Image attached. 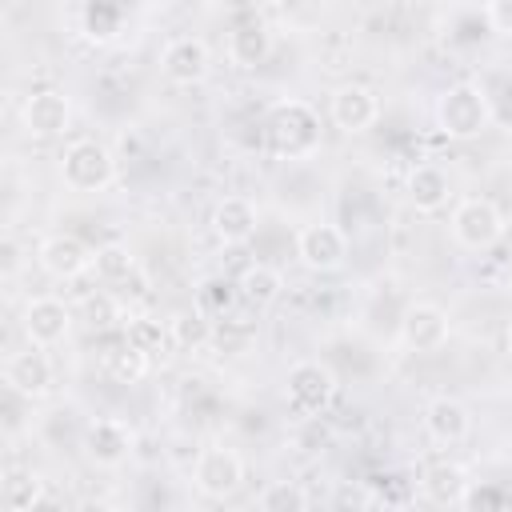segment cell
<instances>
[{"label": "cell", "instance_id": "1", "mask_svg": "<svg viewBox=\"0 0 512 512\" xmlns=\"http://www.w3.org/2000/svg\"><path fill=\"white\" fill-rule=\"evenodd\" d=\"M324 144V124L320 112L308 100H276L264 116V148L276 160H308Z\"/></svg>", "mask_w": 512, "mask_h": 512}, {"label": "cell", "instance_id": "2", "mask_svg": "<svg viewBox=\"0 0 512 512\" xmlns=\"http://www.w3.org/2000/svg\"><path fill=\"white\" fill-rule=\"evenodd\" d=\"M56 172H60V184L68 192H104L112 180H116V156L108 152V144L92 140V136H80L72 144H64L60 160H56Z\"/></svg>", "mask_w": 512, "mask_h": 512}, {"label": "cell", "instance_id": "3", "mask_svg": "<svg viewBox=\"0 0 512 512\" xmlns=\"http://www.w3.org/2000/svg\"><path fill=\"white\" fill-rule=\"evenodd\" d=\"M436 124L448 140H476L492 124V104L480 84H452L436 100Z\"/></svg>", "mask_w": 512, "mask_h": 512}, {"label": "cell", "instance_id": "4", "mask_svg": "<svg viewBox=\"0 0 512 512\" xmlns=\"http://www.w3.org/2000/svg\"><path fill=\"white\" fill-rule=\"evenodd\" d=\"M284 400L292 416L300 420H320L328 404L336 400V372L324 360H296L284 372Z\"/></svg>", "mask_w": 512, "mask_h": 512}, {"label": "cell", "instance_id": "5", "mask_svg": "<svg viewBox=\"0 0 512 512\" xmlns=\"http://www.w3.org/2000/svg\"><path fill=\"white\" fill-rule=\"evenodd\" d=\"M504 212L488 196H464L452 208V240L468 252H488L504 240Z\"/></svg>", "mask_w": 512, "mask_h": 512}, {"label": "cell", "instance_id": "6", "mask_svg": "<svg viewBox=\"0 0 512 512\" xmlns=\"http://www.w3.org/2000/svg\"><path fill=\"white\" fill-rule=\"evenodd\" d=\"M0 376H4V388L12 396L28 400V404L32 400H48L52 388H56V368H52V360H48V352L40 344H28L20 352H8Z\"/></svg>", "mask_w": 512, "mask_h": 512}, {"label": "cell", "instance_id": "7", "mask_svg": "<svg viewBox=\"0 0 512 512\" xmlns=\"http://www.w3.org/2000/svg\"><path fill=\"white\" fill-rule=\"evenodd\" d=\"M244 484V460L236 448H224V444H208L200 448L196 464H192V488L204 496V500H232Z\"/></svg>", "mask_w": 512, "mask_h": 512}, {"label": "cell", "instance_id": "8", "mask_svg": "<svg viewBox=\"0 0 512 512\" xmlns=\"http://www.w3.org/2000/svg\"><path fill=\"white\" fill-rule=\"evenodd\" d=\"M296 260L316 272V276H328V272H340L344 260H348V236L340 224H328V220H316V224H304L296 232Z\"/></svg>", "mask_w": 512, "mask_h": 512}, {"label": "cell", "instance_id": "9", "mask_svg": "<svg viewBox=\"0 0 512 512\" xmlns=\"http://www.w3.org/2000/svg\"><path fill=\"white\" fill-rule=\"evenodd\" d=\"M80 444H84L88 464H96V468H120V464L132 456L136 432H132V424L120 420V416H96V420L84 424Z\"/></svg>", "mask_w": 512, "mask_h": 512}, {"label": "cell", "instance_id": "10", "mask_svg": "<svg viewBox=\"0 0 512 512\" xmlns=\"http://www.w3.org/2000/svg\"><path fill=\"white\" fill-rule=\"evenodd\" d=\"M92 260H96V252L72 232H48L36 244V268L52 280H76L92 268Z\"/></svg>", "mask_w": 512, "mask_h": 512}, {"label": "cell", "instance_id": "11", "mask_svg": "<svg viewBox=\"0 0 512 512\" xmlns=\"http://www.w3.org/2000/svg\"><path fill=\"white\" fill-rule=\"evenodd\" d=\"M20 124L28 136L36 140H52L64 136V128L72 124V100L60 88H36L32 96H24L20 104Z\"/></svg>", "mask_w": 512, "mask_h": 512}, {"label": "cell", "instance_id": "12", "mask_svg": "<svg viewBox=\"0 0 512 512\" xmlns=\"http://www.w3.org/2000/svg\"><path fill=\"white\" fill-rule=\"evenodd\" d=\"M20 328L28 344L40 348H56L68 332H72V308L60 296H32L20 312Z\"/></svg>", "mask_w": 512, "mask_h": 512}, {"label": "cell", "instance_id": "13", "mask_svg": "<svg viewBox=\"0 0 512 512\" xmlns=\"http://www.w3.org/2000/svg\"><path fill=\"white\" fill-rule=\"evenodd\" d=\"M328 120L344 132V136H360L380 120V100L368 84H340L328 96Z\"/></svg>", "mask_w": 512, "mask_h": 512}, {"label": "cell", "instance_id": "14", "mask_svg": "<svg viewBox=\"0 0 512 512\" xmlns=\"http://www.w3.org/2000/svg\"><path fill=\"white\" fill-rule=\"evenodd\" d=\"M448 332H452L448 312L440 304H432V300H416L400 316V340L412 352H436V348H444L448 344Z\"/></svg>", "mask_w": 512, "mask_h": 512}, {"label": "cell", "instance_id": "15", "mask_svg": "<svg viewBox=\"0 0 512 512\" xmlns=\"http://www.w3.org/2000/svg\"><path fill=\"white\" fill-rule=\"evenodd\" d=\"M212 68V52L200 36H176L160 52V72L172 84H200Z\"/></svg>", "mask_w": 512, "mask_h": 512}, {"label": "cell", "instance_id": "16", "mask_svg": "<svg viewBox=\"0 0 512 512\" xmlns=\"http://www.w3.org/2000/svg\"><path fill=\"white\" fill-rule=\"evenodd\" d=\"M424 432H428L432 444L452 448V444L468 440L472 416H468V408H464L456 396H432V400L424 404Z\"/></svg>", "mask_w": 512, "mask_h": 512}, {"label": "cell", "instance_id": "17", "mask_svg": "<svg viewBox=\"0 0 512 512\" xmlns=\"http://www.w3.org/2000/svg\"><path fill=\"white\" fill-rule=\"evenodd\" d=\"M260 228V208L248 200V196H224L216 208H212V232L220 244L236 248V244H248Z\"/></svg>", "mask_w": 512, "mask_h": 512}, {"label": "cell", "instance_id": "18", "mask_svg": "<svg viewBox=\"0 0 512 512\" xmlns=\"http://www.w3.org/2000/svg\"><path fill=\"white\" fill-rule=\"evenodd\" d=\"M404 196H408V204H412L416 212L432 216V212L448 208V200H452V180H448V172H444L440 164H416V168L408 172V180H404Z\"/></svg>", "mask_w": 512, "mask_h": 512}, {"label": "cell", "instance_id": "19", "mask_svg": "<svg viewBox=\"0 0 512 512\" xmlns=\"http://www.w3.org/2000/svg\"><path fill=\"white\" fill-rule=\"evenodd\" d=\"M468 472L456 464V460H432L420 476V496L436 508H460L464 500V488H468Z\"/></svg>", "mask_w": 512, "mask_h": 512}, {"label": "cell", "instance_id": "20", "mask_svg": "<svg viewBox=\"0 0 512 512\" xmlns=\"http://www.w3.org/2000/svg\"><path fill=\"white\" fill-rule=\"evenodd\" d=\"M268 52H272V32H268V24H260V20H240V24L228 32V60H232L236 68L252 72V68H260V64L268 60Z\"/></svg>", "mask_w": 512, "mask_h": 512}, {"label": "cell", "instance_id": "21", "mask_svg": "<svg viewBox=\"0 0 512 512\" xmlns=\"http://www.w3.org/2000/svg\"><path fill=\"white\" fill-rule=\"evenodd\" d=\"M168 332H172V348H180V352H204V348H212L216 320L204 316L192 304V308H180V312L168 316Z\"/></svg>", "mask_w": 512, "mask_h": 512}, {"label": "cell", "instance_id": "22", "mask_svg": "<svg viewBox=\"0 0 512 512\" xmlns=\"http://www.w3.org/2000/svg\"><path fill=\"white\" fill-rule=\"evenodd\" d=\"M236 288H240V300H244L248 308H268V304L280 300L284 276H280V268L256 260V264H248V268L236 276Z\"/></svg>", "mask_w": 512, "mask_h": 512}, {"label": "cell", "instance_id": "23", "mask_svg": "<svg viewBox=\"0 0 512 512\" xmlns=\"http://www.w3.org/2000/svg\"><path fill=\"white\" fill-rule=\"evenodd\" d=\"M100 364H104L108 380H116V384H140V380L148 376V368H152V356H144L140 348H132V344L120 336V344L108 348V352L100 356Z\"/></svg>", "mask_w": 512, "mask_h": 512}, {"label": "cell", "instance_id": "24", "mask_svg": "<svg viewBox=\"0 0 512 512\" xmlns=\"http://www.w3.org/2000/svg\"><path fill=\"white\" fill-rule=\"evenodd\" d=\"M124 340H128L132 348H140L144 356H152V360H160V356L172 348L168 320L160 324L156 316H128V320H124Z\"/></svg>", "mask_w": 512, "mask_h": 512}, {"label": "cell", "instance_id": "25", "mask_svg": "<svg viewBox=\"0 0 512 512\" xmlns=\"http://www.w3.org/2000/svg\"><path fill=\"white\" fill-rule=\"evenodd\" d=\"M44 504V476L32 468H12L4 476V508L8 512H32Z\"/></svg>", "mask_w": 512, "mask_h": 512}, {"label": "cell", "instance_id": "26", "mask_svg": "<svg viewBox=\"0 0 512 512\" xmlns=\"http://www.w3.org/2000/svg\"><path fill=\"white\" fill-rule=\"evenodd\" d=\"M236 304H240L236 280H228V276H208V280H200V288H196V308H200L204 316L224 320V316H232Z\"/></svg>", "mask_w": 512, "mask_h": 512}, {"label": "cell", "instance_id": "27", "mask_svg": "<svg viewBox=\"0 0 512 512\" xmlns=\"http://www.w3.org/2000/svg\"><path fill=\"white\" fill-rule=\"evenodd\" d=\"M92 272H96V280H104V284H120V280H128V276L136 272V256H132V248H128L124 240H108V244L96 248Z\"/></svg>", "mask_w": 512, "mask_h": 512}, {"label": "cell", "instance_id": "28", "mask_svg": "<svg viewBox=\"0 0 512 512\" xmlns=\"http://www.w3.org/2000/svg\"><path fill=\"white\" fill-rule=\"evenodd\" d=\"M256 508L260 512H304L308 508V496L296 480H272L260 496H256Z\"/></svg>", "mask_w": 512, "mask_h": 512}, {"label": "cell", "instance_id": "29", "mask_svg": "<svg viewBox=\"0 0 512 512\" xmlns=\"http://www.w3.org/2000/svg\"><path fill=\"white\" fill-rule=\"evenodd\" d=\"M84 320H88L92 328H100V332H104V328H116V324L124 320V308H120L108 292H96V296H88V300H84Z\"/></svg>", "mask_w": 512, "mask_h": 512}, {"label": "cell", "instance_id": "30", "mask_svg": "<svg viewBox=\"0 0 512 512\" xmlns=\"http://www.w3.org/2000/svg\"><path fill=\"white\" fill-rule=\"evenodd\" d=\"M384 484H376V492H368V500L372 504H412L416 500V492L408 488V480L404 476H396V472H388V476H380Z\"/></svg>", "mask_w": 512, "mask_h": 512}, {"label": "cell", "instance_id": "31", "mask_svg": "<svg viewBox=\"0 0 512 512\" xmlns=\"http://www.w3.org/2000/svg\"><path fill=\"white\" fill-rule=\"evenodd\" d=\"M508 496L500 492V488H492V484H480V488H464V500H460V508H496V504H504Z\"/></svg>", "mask_w": 512, "mask_h": 512}, {"label": "cell", "instance_id": "32", "mask_svg": "<svg viewBox=\"0 0 512 512\" xmlns=\"http://www.w3.org/2000/svg\"><path fill=\"white\" fill-rule=\"evenodd\" d=\"M488 24L496 32H512V0H492L488 4Z\"/></svg>", "mask_w": 512, "mask_h": 512}, {"label": "cell", "instance_id": "33", "mask_svg": "<svg viewBox=\"0 0 512 512\" xmlns=\"http://www.w3.org/2000/svg\"><path fill=\"white\" fill-rule=\"evenodd\" d=\"M16 264H20V248H16V240L8 236V240H4V276H12Z\"/></svg>", "mask_w": 512, "mask_h": 512}, {"label": "cell", "instance_id": "34", "mask_svg": "<svg viewBox=\"0 0 512 512\" xmlns=\"http://www.w3.org/2000/svg\"><path fill=\"white\" fill-rule=\"evenodd\" d=\"M172 4H188V0H172Z\"/></svg>", "mask_w": 512, "mask_h": 512}, {"label": "cell", "instance_id": "35", "mask_svg": "<svg viewBox=\"0 0 512 512\" xmlns=\"http://www.w3.org/2000/svg\"><path fill=\"white\" fill-rule=\"evenodd\" d=\"M508 340H512V324H508Z\"/></svg>", "mask_w": 512, "mask_h": 512}, {"label": "cell", "instance_id": "36", "mask_svg": "<svg viewBox=\"0 0 512 512\" xmlns=\"http://www.w3.org/2000/svg\"><path fill=\"white\" fill-rule=\"evenodd\" d=\"M416 4H424V0H416Z\"/></svg>", "mask_w": 512, "mask_h": 512}]
</instances>
